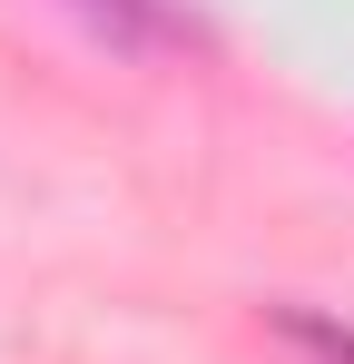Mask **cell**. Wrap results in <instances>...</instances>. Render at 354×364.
<instances>
[{"label":"cell","mask_w":354,"mask_h":364,"mask_svg":"<svg viewBox=\"0 0 354 364\" xmlns=\"http://www.w3.org/2000/svg\"><path fill=\"white\" fill-rule=\"evenodd\" d=\"M99 30H109L118 50H158V40H177V10L168 0H79Z\"/></svg>","instance_id":"1"},{"label":"cell","mask_w":354,"mask_h":364,"mask_svg":"<svg viewBox=\"0 0 354 364\" xmlns=\"http://www.w3.org/2000/svg\"><path fill=\"white\" fill-rule=\"evenodd\" d=\"M276 335H286V345H305L315 364H354V325L315 315V305H276Z\"/></svg>","instance_id":"2"}]
</instances>
